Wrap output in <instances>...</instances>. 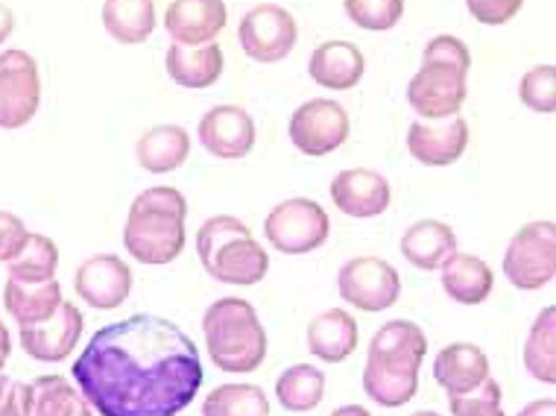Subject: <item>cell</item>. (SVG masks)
I'll use <instances>...</instances> for the list:
<instances>
[{
    "label": "cell",
    "instance_id": "13",
    "mask_svg": "<svg viewBox=\"0 0 556 416\" xmlns=\"http://www.w3.org/2000/svg\"><path fill=\"white\" fill-rule=\"evenodd\" d=\"M77 297L97 311L121 308L132 293V270L115 252H97L77 267Z\"/></svg>",
    "mask_w": 556,
    "mask_h": 416
},
{
    "label": "cell",
    "instance_id": "28",
    "mask_svg": "<svg viewBox=\"0 0 556 416\" xmlns=\"http://www.w3.org/2000/svg\"><path fill=\"white\" fill-rule=\"evenodd\" d=\"M33 416H94V407L59 373L39 376L33 385Z\"/></svg>",
    "mask_w": 556,
    "mask_h": 416
},
{
    "label": "cell",
    "instance_id": "41",
    "mask_svg": "<svg viewBox=\"0 0 556 416\" xmlns=\"http://www.w3.org/2000/svg\"><path fill=\"white\" fill-rule=\"evenodd\" d=\"M12 33H15V15L7 3H0V45H7Z\"/></svg>",
    "mask_w": 556,
    "mask_h": 416
},
{
    "label": "cell",
    "instance_id": "21",
    "mask_svg": "<svg viewBox=\"0 0 556 416\" xmlns=\"http://www.w3.org/2000/svg\"><path fill=\"white\" fill-rule=\"evenodd\" d=\"M357 319L345 308H328L311 319L307 326V349L326 364H343L357 349Z\"/></svg>",
    "mask_w": 556,
    "mask_h": 416
},
{
    "label": "cell",
    "instance_id": "10",
    "mask_svg": "<svg viewBox=\"0 0 556 416\" xmlns=\"http://www.w3.org/2000/svg\"><path fill=\"white\" fill-rule=\"evenodd\" d=\"M41 103L39 62L27 50L0 53V129L27 126Z\"/></svg>",
    "mask_w": 556,
    "mask_h": 416
},
{
    "label": "cell",
    "instance_id": "35",
    "mask_svg": "<svg viewBox=\"0 0 556 416\" xmlns=\"http://www.w3.org/2000/svg\"><path fill=\"white\" fill-rule=\"evenodd\" d=\"M448 407L454 416H507L501 407V385L495 378H486L469 393L448 396Z\"/></svg>",
    "mask_w": 556,
    "mask_h": 416
},
{
    "label": "cell",
    "instance_id": "23",
    "mask_svg": "<svg viewBox=\"0 0 556 416\" xmlns=\"http://www.w3.org/2000/svg\"><path fill=\"white\" fill-rule=\"evenodd\" d=\"M164 68H167V77L176 86L202 91V88H212L223 77L226 59H223L220 45H214V41L212 45H202V48L170 45L167 56H164Z\"/></svg>",
    "mask_w": 556,
    "mask_h": 416
},
{
    "label": "cell",
    "instance_id": "45",
    "mask_svg": "<svg viewBox=\"0 0 556 416\" xmlns=\"http://www.w3.org/2000/svg\"><path fill=\"white\" fill-rule=\"evenodd\" d=\"M410 416H442V414H437V411H416V414Z\"/></svg>",
    "mask_w": 556,
    "mask_h": 416
},
{
    "label": "cell",
    "instance_id": "9",
    "mask_svg": "<svg viewBox=\"0 0 556 416\" xmlns=\"http://www.w3.org/2000/svg\"><path fill=\"white\" fill-rule=\"evenodd\" d=\"M238 39L243 53L261 65H276L293 53L299 41L296 18L278 3H258L240 18Z\"/></svg>",
    "mask_w": 556,
    "mask_h": 416
},
{
    "label": "cell",
    "instance_id": "15",
    "mask_svg": "<svg viewBox=\"0 0 556 416\" xmlns=\"http://www.w3.org/2000/svg\"><path fill=\"white\" fill-rule=\"evenodd\" d=\"M197 138L214 159L238 162L243 155H250L255 147V121L247 109L223 103L202 115Z\"/></svg>",
    "mask_w": 556,
    "mask_h": 416
},
{
    "label": "cell",
    "instance_id": "11",
    "mask_svg": "<svg viewBox=\"0 0 556 416\" xmlns=\"http://www.w3.org/2000/svg\"><path fill=\"white\" fill-rule=\"evenodd\" d=\"M352 133V121L337 100L314 98L290 115L288 136L299 153L319 159L340 150Z\"/></svg>",
    "mask_w": 556,
    "mask_h": 416
},
{
    "label": "cell",
    "instance_id": "8",
    "mask_svg": "<svg viewBox=\"0 0 556 416\" xmlns=\"http://www.w3.org/2000/svg\"><path fill=\"white\" fill-rule=\"evenodd\" d=\"M337 291L343 302L361 311L378 314V311L393 308L402 297V276L393 264L375 255H357L345 262L337 273Z\"/></svg>",
    "mask_w": 556,
    "mask_h": 416
},
{
    "label": "cell",
    "instance_id": "17",
    "mask_svg": "<svg viewBox=\"0 0 556 416\" xmlns=\"http://www.w3.org/2000/svg\"><path fill=\"white\" fill-rule=\"evenodd\" d=\"M390 200H393V188L387 176L369 167H349L331 179V203L345 217H357V220L378 217L390 209Z\"/></svg>",
    "mask_w": 556,
    "mask_h": 416
},
{
    "label": "cell",
    "instance_id": "18",
    "mask_svg": "<svg viewBox=\"0 0 556 416\" xmlns=\"http://www.w3.org/2000/svg\"><path fill=\"white\" fill-rule=\"evenodd\" d=\"M229 21L223 0H173L164 12V29L173 45L202 48L212 45Z\"/></svg>",
    "mask_w": 556,
    "mask_h": 416
},
{
    "label": "cell",
    "instance_id": "7",
    "mask_svg": "<svg viewBox=\"0 0 556 416\" xmlns=\"http://www.w3.org/2000/svg\"><path fill=\"white\" fill-rule=\"evenodd\" d=\"M331 235L328 212L317 200L290 197L278 203L264 220V238L285 255H305L319 250Z\"/></svg>",
    "mask_w": 556,
    "mask_h": 416
},
{
    "label": "cell",
    "instance_id": "34",
    "mask_svg": "<svg viewBox=\"0 0 556 416\" xmlns=\"http://www.w3.org/2000/svg\"><path fill=\"white\" fill-rule=\"evenodd\" d=\"M518 100L539 115L556 112V65H536L518 79Z\"/></svg>",
    "mask_w": 556,
    "mask_h": 416
},
{
    "label": "cell",
    "instance_id": "20",
    "mask_svg": "<svg viewBox=\"0 0 556 416\" xmlns=\"http://www.w3.org/2000/svg\"><path fill=\"white\" fill-rule=\"evenodd\" d=\"M307 74L319 88L328 91H349L366 74V59L352 41H326L311 53Z\"/></svg>",
    "mask_w": 556,
    "mask_h": 416
},
{
    "label": "cell",
    "instance_id": "19",
    "mask_svg": "<svg viewBox=\"0 0 556 416\" xmlns=\"http://www.w3.org/2000/svg\"><path fill=\"white\" fill-rule=\"evenodd\" d=\"M433 378L448 396H460L490 378V358L475 343H448L433 358Z\"/></svg>",
    "mask_w": 556,
    "mask_h": 416
},
{
    "label": "cell",
    "instance_id": "2",
    "mask_svg": "<svg viewBox=\"0 0 556 416\" xmlns=\"http://www.w3.org/2000/svg\"><path fill=\"white\" fill-rule=\"evenodd\" d=\"M428 338L410 319H390L375 331L364 367L366 396L381 407L407 405L419 390Z\"/></svg>",
    "mask_w": 556,
    "mask_h": 416
},
{
    "label": "cell",
    "instance_id": "33",
    "mask_svg": "<svg viewBox=\"0 0 556 416\" xmlns=\"http://www.w3.org/2000/svg\"><path fill=\"white\" fill-rule=\"evenodd\" d=\"M343 10L355 27L369 33L393 29L404 15V0H343Z\"/></svg>",
    "mask_w": 556,
    "mask_h": 416
},
{
    "label": "cell",
    "instance_id": "14",
    "mask_svg": "<svg viewBox=\"0 0 556 416\" xmlns=\"http://www.w3.org/2000/svg\"><path fill=\"white\" fill-rule=\"evenodd\" d=\"M83 329H86L83 311L74 302H62L56 314L45 323L21 326V349L41 364H59L71 358V352L83 338Z\"/></svg>",
    "mask_w": 556,
    "mask_h": 416
},
{
    "label": "cell",
    "instance_id": "31",
    "mask_svg": "<svg viewBox=\"0 0 556 416\" xmlns=\"http://www.w3.org/2000/svg\"><path fill=\"white\" fill-rule=\"evenodd\" d=\"M10 279L24 281V285H39V281L56 279L59 270V247L48 235H27V243L10 264Z\"/></svg>",
    "mask_w": 556,
    "mask_h": 416
},
{
    "label": "cell",
    "instance_id": "42",
    "mask_svg": "<svg viewBox=\"0 0 556 416\" xmlns=\"http://www.w3.org/2000/svg\"><path fill=\"white\" fill-rule=\"evenodd\" d=\"M12 355V338H10V329L3 326V319H0V367H7V361Z\"/></svg>",
    "mask_w": 556,
    "mask_h": 416
},
{
    "label": "cell",
    "instance_id": "30",
    "mask_svg": "<svg viewBox=\"0 0 556 416\" xmlns=\"http://www.w3.org/2000/svg\"><path fill=\"white\" fill-rule=\"evenodd\" d=\"M525 367L542 385H556V308L547 305L536 314L525 340Z\"/></svg>",
    "mask_w": 556,
    "mask_h": 416
},
{
    "label": "cell",
    "instance_id": "6",
    "mask_svg": "<svg viewBox=\"0 0 556 416\" xmlns=\"http://www.w3.org/2000/svg\"><path fill=\"white\" fill-rule=\"evenodd\" d=\"M504 276L518 291H542L556 276V226L554 220L525 223L507 252H504Z\"/></svg>",
    "mask_w": 556,
    "mask_h": 416
},
{
    "label": "cell",
    "instance_id": "40",
    "mask_svg": "<svg viewBox=\"0 0 556 416\" xmlns=\"http://www.w3.org/2000/svg\"><path fill=\"white\" fill-rule=\"evenodd\" d=\"M518 416H556V399H533V402H528L518 411Z\"/></svg>",
    "mask_w": 556,
    "mask_h": 416
},
{
    "label": "cell",
    "instance_id": "22",
    "mask_svg": "<svg viewBox=\"0 0 556 416\" xmlns=\"http://www.w3.org/2000/svg\"><path fill=\"white\" fill-rule=\"evenodd\" d=\"M191 155V133L179 124L150 126L135 144V159L147 174H173Z\"/></svg>",
    "mask_w": 556,
    "mask_h": 416
},
{
    "label": "cell",
    "instance_id": "25",
    "mask_svg": "<svg viewBox=\"0 0 556 416\" xmlns=\"http://www.w3.org/2000/svg\"><path fill=\"white\" fill-rule=\"evenodd\" d=\"M457 252V235L448 223L442 220H416L402 235V255L416 270H440Z\"/></svg>",
    "mask_w": 556,
    "mask_h": 416
},
{
    "label": "cell",
    "instance_id": "37",
    "mask_svg": "<svg viewBox=\"0 0 556 416\" xmlns=\"http://www.w3.org/2000/svg\"><path fill=\"white\" fill-rule=\"evenodd\" d=\"M525 0H466V10L471 12V18L486 27H501L521 12Z\"/></svg>",
    "mask_w": 556,
    "mask_h": 416
},
{
    "label": "cell",
    "instance_id": "24",
    "mask_svg": "<svg viewBox=\"0 0 556 416\" xmlns=\"http://www.w3.org/2000/svg\"><path fill=\"white\" fill-rule=\"evenodd\" d=\"M442 273V291L448 293L451 300L460 305H480L490 300L492 288H495V276L492 267L480 255L471 252H454L448 262L440 267Z\"/></svg>",
    "mask_w": 556,
    "mask_h": 416
},
{
    "label": "cell",
    "instance_id": "43",
    "mask_svg": "<svg viewBox=\"0 0 556 416\" xmlns=\"http://www.w3.org/2000/svg\"><path fill=\"white\" fill-rule=\"evenodd\" d=\"M331 416H372V414H369L364 405H343V407H337V411H331Z\"/></svg>",
    "mask_w": 556,
    "mask_h": 416
},
{
    "label": "cell",
    "instance_id": "44",
    "mask_svg": "<svg viewBox=\"0 0 556 416\" xmlns=\"http://www.w3.org/2000/svg\"><path fill=\"white\" fill-rule=\"evenodd\" d=\"M10 381H12V378L7 376V369L0 367V399H3V393H7V388H10Z\"/></svg>",
    "mask_w": 556,
    "mask_h": 416
},
{
    "label": "cell",
    "instance_id": "5",
    "mask_svg": "<svg viewBox=\"0 0 556 416\" xmlns=\"http://www.w3.org/2000/svg\"><path fill=\"white\" fill-rule=\"evenodd\" d=\"M197 255L212 279L235 288L258 285L269 270V255L250 226L231 214H217L202 223L197 232Z\"/></svg>",
    "mask_w": 556,
    "mask_h": 416
},
{
    "label": "cell",
    "instance_id": "38",
    "mask_svg": "<svg viewBox=\"0 0 556 416\" xmlns=\"http://www.w3.org/2000/svg\"><path fill=\"white\" fill-rule=\"evenodd\" d=\"M27 226L18 214L0 212V264H10L27 243Z\"/></svg>",
    "mask_w": 556,
    "mask_h": 416
},
{
    "label": "cell",
    "instance_id": "26",
    "mask_svg": "<svg viewBox=\"0 0 556 416\" xmlns=\"http://www.w3.org/2000/svg\"><path fill=\"white\" fill-rule=\"evenodd\" d=\"M62 302H65V297H62V285L56 279L39 281V285L7 279V285H3V305L18 326L45 323L56 314Z\"/></svg>",
    "mask_w": 556,
    "mask_h": 416
},
{
    "label": "cell",
    "instance_id": "16",
    "mask_svg": "<svg viewBox=\"0 0 556 416\" xmlns=\"http://www.w3.org/2000/svg\"><path fill=\"white\" fill-rule=\"evenodd\" d=\"M469 138V124L460 115L445 117V121H413L407 129V150L422 165L448 167L460 162Z\"/></svg>",
    "mask_w": 556,
    "mask_h": 416
},
{
    "label": "cell",
    "instance_id": "32",
    "mask_svg": "<svg viewBox=\"0 0 556 416\" xmlns=\"http://www.w3.org/2000/svg\"><path fill=\"white\" fill-rule=\"evenodd\" d=\"M202 416H269V399L258 385H220L202 402Z\"/></svg>",
    "mask_w": 556,
    "mask_h": 416
},
{
    "label": "cell",
    "instance_id": "12",
    "mask_svg": "<svg viewBox=\"0 0 556 416\" xmlns=\"http://www.w3.org/2000/svg\"><path fill=\"white\" fill-rule=\"evenodd\" d=\"M469 98V77L445 65H422L407 83V103L419 121H445L460 115Z\"/></svg>",
    "mask_w": 556,
    "mask_h": 416
},
{
    "label": "cell",
    "instance_id": "3",
    "mask_svg": "<svg viewBox=\"0 0 556 416\" xmlns=\"http://www.w3.org/2000/svg\"><path fill=\"white\" fill-rule=\"evenodd\" d=\"M188 200L170 185H155L135 197L126 214L124 247L135 262L162 267L185 250Z\"/></svg>",
    "mask_w": 556,
    "mask_h": 416
},
{
    "label": "cell",
    "instance_id": "36",
    "mask_svg": "<svg viewBox=\"0 0 556 416\" xmlns=\"http://www.w3.org/2000/svg\"><path fill=\"white\" fill-rule=\"evenodd\" d=\"M422 65H445V68L460 71L469 77L471 71V50L466 48V41L457 36H433L425 45Z\"/></svg>",
    "mask_w": 556,
    "mask_h": 416
},
{
    "label": "cell",
    "instance_id": "39",
    "mask_svg": "<svg viewBox=\"0 0 556 416\" xmlns=\"http://www.w3.org/2000/svg\"><path fill=\"white\" fill-rule=\"evenodd\" d=\"M0 416H33V388L27 381H10L0 399Z\"/></svg>",
    "mask_w": 556,
    "mask_h": 416
},
{
    "label": "cell",
    "instance_id": "1",
    "mask_svg": "<svg viewBox=\"0 0 556 416\" xmlns=\"http://www.w3.org/2000/svg\"><path fill=\"white\" fill-rule=\"evenodd\" d=\"M71 373L100 416L182 414L205 378L197 343L155 314H132L97 329Z\"/></svg>",
    "mask_w": 556,
    "mask_h": 416
},
{
    "label": "cell",
    "instance_id": "27",
    "mask_svg": "<svg viewBox=\"0 0 556 416\" xmlns=\"http://www.w3.org/2000/svg\"><path fill=\"white\" fill-rule=\"evenodd\" d=\"M103 27L121 45H144L155 29V0H103Z\"/></svg>",
    "mask_w": 556,
    "mask_h": 416
},
{
    "label": "cell",
    "instance_id": "4",
    "mask_svg": "<svg viewBox=\"0 0 556 416\" xmlns=\"http://www.w3.org/2000/svg\"><path fill=\"white\" fill-rule=\"evenodd\" d=\"M202 338L214 367L223 373H255L267 358V331L258 311L240 297L212 302L202 317Z\"/></svg>",
    "mask_w": 556,
    "mask_h": 416
},
{
    "label": "cell",
    "instance_id": "29",
    "mask_svg": "<svg viewBox=\"0 0 556 416\" xmlns=\"http://www.w3.org/2000/svg\"><path fill=\"white\" fill-rule=\"evenodd\" d=\"M276 396L290 414H307L326 399V373L311 364H293L278 376Z\"/></svg>",
    "mask_w": 556,
    "mask_h": 416
}]
</instances>
